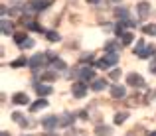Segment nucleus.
<instances>
[{
	"label": "nucleus",
	"instance_id": "nucleus-1",
	"mask_svg": "<svg viewBox=\"0 0 156 136\" xmlns=\"http://www.w3.org/2000/svg\"><path fill=\"white\" fill-rule=\"evenodd\" d=\"M117 61H119V53H107L105 57H101L99 61H95V67H99V69H111V67H115Z\"/></svg>",
	"mask_w": 156,
	"mask_h": 136
},
{
	"label": "nucleus",
	"instance_id": "nucleus-2",
	"mask_svg": "<svg viewBox=\"0 0 156 136\" xmlns=\"http://www.w3.org/2000/svg\"><path fill=\"white\" fill-rule=\"evenodd\" d=\"M75 75L79 77L81 81H83V83H87V81H95V71H93L91 67H81L79 71H75Z\"/></svg>",
	"mask_w": 156,
	"mask_h": 136
},
{
	"label": "nucleus",
	"instance_id": "nucleus-3",
	"mask_svg": "<svg viewBox=\"0 0 156 136\" xmlns=\"http://www.w3.org/2000/svg\"><path fill=\"white\" fill-rule=\"evenodd\" d=\"M71 93H73V97H77V99L85 97V95H87V85H85L83 81H77V83H73Z\"/></svg>",
	"mask_w": 156,
	"mask_h": 136
},
{
	"label": "nucleus",
	"instance_id": "nucleus-4",
	"mask_svg": "<svg viewBox=\"0 0 156 136\" xmlns=\"http://www.w3.org/2000/svg\"><path fill=\"white\" fill-rule=\"evenodd\" d=\"M126 83L130 85V87H144V79H142V75H138V73H129V77H126Z\"/></svg>",
	"mask_w": 156,
	"mask_h": 136
},
{
	"label": "nucleus",
	"instance_id": "nucleus-5",
	"mask_svg": "<svg viewBox=\"0 0 156 136\" xmlns=\"http://www.w3.org/2000/svg\"><path fill=\"white\" fill-rule=\"evenodd\" d=\"M50 4H51V0H32V2L28 4V8H30V10H34V12H38V10L48 8Z\"/></svg>",
	"mask_w": 156,
	"mask_h": 136
},
{
	"label": "nucleus",
	"instance_id": "nucleus-6",
	"mask_svg": "<svg viewBox=\"0 0 156 136\" xmlns=\"http://www.w3.org/2000/svg\"><path fill=\"white\" fill-rule=\"evenodd\" d=\"M44 61H46V55H44V53H36V55H32V57H30V61H28V65H30V67H32V69L36 71V69H38L40 65L44 63Z\"/></svg>",
	"mask_w": 156,
	"mask_h": 136
},
{
	"label": "nucleus",
	"instance_id": "nucleus-7",
	"mask_svg": "<svg viewBox=\"0 0 156 136\" xmlns=\"http://www.w3.org/2000/svg\"><path fill=\"white\" fill-rule=\"evenodd\" d=\"M57 124H59V117H46V118H42V126L48 128V130H53Z\"/></svg>",
	"mask_w": 156,
	"mask_h": 136
},
{
	"label": "nucleus",
	"instance_id": "nucleus-8",
	"mask_svg": "<svg viewBox=\"0 0 156 136\" xmlns=\"http://www.w3.org/2000/svg\"><path fill=\"white\" fill-rule=\"evenodd\" d=\"M111 97H115V99H125L126 97V89L122 87V85H113V87H111Z\"/></svg>",
	"mask_w": 156,
	"mask_h": 136
},
{
	"label": "nucleus",
	"instance_id": "nucleus-9",
	"mask_svg": "<svg viewBox=\"0 0 156 136\" xmlns=\"http://www.w3.org/2000/svg\"><path fill=\"white\" fill-rule=\"evenodd\" d=\"M136 10H138V18H146L148 12H150V4L148 2H138Z\"/></svg>",
	"mask_w": 156,
	"mask_h": 136
},
{
	"label": "nucleus",
	"instance_id": "nucleus-10",
	"mask_svg": "<svg viewBox=\"0 0 156 136\" xmlns=\"http://www.w3.org/2000/svg\"><path fill=\"white\" fill-rule=\"evenodd\" d=\"M46 106H48V101H46V99H38L36 103H32V105H30V110H32V113H38V110L46 109Z\"/></svg>",
	"mask_w": 156,
	"mask_h": 136
},
{
	"label": "nucleus",
	"instance_id": "nucleus-11",
	"mask_svg": "<svg viewBox=\"0 0 156 136\" xmlns=\"http://www.w3.org/2000/svg\"><path fill=\"white\" fill-rule=\"evenodd\" d=\"M0 30H2V34H4V36H10L12 32H14V24L8 22V20L4 18V20H2V24H0Z\"/></svg>",
	"mask_w": 156,
	"mask_h": 136
},
{
	"label": "nucleus",
	"instance_id": "nucleus-12",
	"mask_svg": "<svg viewBox=\"0 0 156 136\" xmlns=\"http://www.w3.org/2000/svg\"><path fill=\"white\" fill-rule=\"evenodd\" d=\"M28 101H30V99L24 93H16L14 97H12V103H14V105H28Z\"/></svg>",
	"mask_w": 156,
	"mask_h": 136
},
{
	"label": "nucleus",
	"instance_id": "nucleus-13",
	"mask_svg": "<svg viewBox=\"0 0 156 136\" xmlns=\"http://www.w3.org/2000/svg\"><path fill=\"white\" fill-rule=\"evenodd\" d=\"M73 120H75V117H73L71 113H65V114H61V117H59V124L61 126H71Z\"/></svg>",
	"mask_w": 156,
	"mask_h": 136
},
{
	"label": "nucleus",
	"instance_id": "nucleus-14",
	"mask_svg": "<svg viewBox=\"0 0 156 136\" xmlns=\"http://www.w3.org/2000/svg\"><path fill=\"white\" fill-rule=\"evenodd\" d=\"M36 91H38V95L42 97V95H51V87L50 85H42V83H36Z\"/></svg>",
	"mask_w": 156,
	"mask_h": 136
},
{
	"label": "nucleus",
	"instance_id": "nucleus-15",
	"mask_svg": "<svg viewBox=\"0 0 156 136\" xmlns=\"http://www.w3.org/2000/svg\"><path fill=\"white\" fill-rule=\"evenodd\" d=\"M115 16L121 18V22H126V20H129V10H126V8H117V10H115Z\"/></svg>",
	"mask_w": 156,
	"mask_h": 136
},
{
	"label": "nucleus",
	"instance_id": "nucleus-16",
	"mask_svg": "<svg viewBox=\"0 0 156 136\" xmlns=\"http://www.w3.org/2000/svg\"><path fill=\"white\" fill-rule=\"evenodd\" d=\"M105 87H107V81H105V79H95V81L91 83V89H93V91H103Z\"/></svg>",
	"mask_w": 156,
	"mask_h": 136
},
{
	"label": "nucleus",
	"instance_id": "nucleus-17",
	"mask_svg": "<svg viewBox=\"0 0 156 136\" xmlns=\"http://www.w3.org/2000/svg\"><path fill=\"white\" fill-rule=\"evenodd\" d=\"M95 132L99 134V136H111V134H113V130H111L109 126H97Z\"/></svg>",
	"mask_w": 156,
	"mask_h": 136
},
{
	"label": "nucleus",
	"instance_id": "nucleus-18",
	"mask_svg": "<svg viewBox=\"0 0 156 136\" xmlns=\"http://www.w3.org/2000/svg\"><path fill=\"white\" fill-rule=\"evenodd\" d=\"M28 40V36H26V32H20V34H14V42L18 44V45H22L24 42Z\"/></svg>",
	"mask_w": 156,
	"mask_h": 136
},
{
	"label": "nucleus",
	"instance_id": "nucleus-19",
	"mask_svg": "<svg viewBox=\"0 0 156 136\" xmlns=\"http://www.w3.org/2000/svg\"><path fill=\"white\" fill-rule=\"evenodd\" d=\"M51 67H53V69H57V71H63L67 65H65L61 59H53V61H51Z\"/></svg>",
	"mask_w": 156,
	"mask_h": 136
},
{
	"label": "nucleus",
	"instance_id": "nucleus-20",
	"mask_svg": "<svg viewBox=\"0 0 156 136\" xmlns=\"http://www.w3.org/2000/svg\"><path fill=\"white\" fill-rule=\"evenodd\" d=\"M46 38L50 40V42H59V34H57V32H53V30H48L46 32Z\"/></svg>",
	"mask_w": 156,
	"mask_h": 136
},
{
	"label": "nucleus",
	"instance_id": "nucleus-21",
	"mask_svg": "<svg viewBox=\"0 0 156 136\" xmlns=\"http://www.w3.org/2000/svg\"><path fill=\"white\" fill-rule=\"evenodd\" d=\"M126 118H129V113H119V114H115V124H121V122H125Z\"/></svg>",
	"mask_w": 156,
	"mask_h": 136
},
{
	"label": "nucleus",
	"instance_id": "nucleus-22",
	"mask_svg": "<svg viewBox=\"0 0 156 136\" xmlns=\"http://www.w3.org/2000/svg\"><path fill=\"white\" fill-rule=\"evenodd\" d=\"M142 32H144L146 36H156V26H154V24H148V26L142 28Z\"/></svg>",
	"mask_w": 156,
	"mask_h": 136
},
{
	"label": "nucleus",
	"instance_id": "nucleus-23",
	"mask_svg": "<svg viewBox=\"0 0 156 136\" xmlns=\"http://www.w3.org/2000/svg\"><path fill=\"white\" fill-rule=\"evenodd\" d=\"M28 30H32V32H40V34H42V32H44V34H46V32H48V30H44V28L40 26V24H36V22L28 24Z\"/></svg>",
	"mask_w": 156,
	"mask_h": 136
},
{
	"label": "nucleus",
	"instance_id": "nucleus-24",
	"mask_svg": "<svg viewBox=\"0 0 156 136\" xmlns=\"http://www.w3.org/2000/svg\"><path fill=\"white\" fill-rule=\"evenodd\" d=\"M28 61H30V59H26V57H18V59L12 61V67H22V65H28Z\"/></svg>",
	"mask_w": 156,
	"mask_h": 136
},
{
	"label": "nucleus",
	"instance_id": "nucleus-25",
	"mask_svg": "<svg viewBox=\"0 0 156 136\" xmlns=\"http://www.w3.org/2000/svg\"><path fill=\"white\" fill-rule=\"evenodd\" d=\"M133 40H134V36L130 34V32H126V34L122 36V45H130V44H133Z\"/></svg>",
	"mask_w": 156,
	"mask_h": 136
},
{
	"label": "nucleus",
	"instance_id": "nucleus-26",
	"mask_svg": "<svg viewBox=\"0 0 156 136\" xmlns=\"http://www.w3.org/2000/svg\"><path fill=\"white\" fill-rule=\"evenodd\" d=\"M115 49H117V44H115V42H109V44L105 45V51L107 53H117Z\"/></svg>",
	"mask_w": 156,
	"mask_h": 136
},
{
	"label": "nucleus",
	"instance_id": "nucleus-27",
	"mask_svg": "<svg viewBox=\"0 0 156 136\" xmlns=\"http://www.w3.org/2000/svg\"><path fill=\"white\" fill-rule=\"evenodd\" d=\"M42 79H44V81H53V79H57V75H55V73H50V71H48V73H44V75H42Z\"/></svg>",
	"mask_w": 156,
	"mask_h": 136
},
{
	"label": "nucleus",
	"instance_id": "nucleus-28",
	"mask_svg": "<svg viewBox=\"0 0 156 136\" xmlns=\"http://www.w3.org/2000/svg\"><path fill=\"white\" fill-rule=\"evenodd\" d=\"M32 45H34V40H30V38H28L26 42H24L22 45H20V47H22V49H28V47H32Z\"/></svg>",
	"mask_w": 156,
	"mask_h": 136
},
{
	"label": "nucleus",
	"instance_id": "nucleus-29",
	"mask_svg": "<svg viewBox=\"0 0 156 136\" xmlns=\"http://www.w3.org/2000/svg\"><path fill=\"white\" fill-rule=\"evenodd\" d=\"M121 77V69H113L111 71V79H119Z\"/></svg>",
	"mask_w": 156,
	"mask_h": 136
},
{
	"label": "nucleus",
	"instance_id": "nucleus-30",
	"mask_svg": "<svg viewBox=\"0 0 156 136\" xmlns=\"http://www.w3.org/2000/svg\"><path fill=\"white\" fill-rule=\"evenodd\" d=\"M93 59V53H85L83 57H81V61H91Z\"/></svg>",
	"mask_w": 156,
	"mask_h": 136
},
{
	"label": "nucleus",
	"instance_id": "nucleus-31",
	"mask_svg": "<svg viewBox=\"0 0 156 136\" xmlns=\"http://www.w3.org/2000/svg\"><path fill=\"white\" fill-rule=\"evenodd\" d=\"M87 2H89V4H99L101 0H87Z\"/></svg>",
	"mask_w": 156,
	"mask_h": 136
},
{
	"label": "nucleus",
	"instance_id": "nucleus-32",
	"mask_svg": "<svg viewBox=\"0 0 156 136\" xmlns=\"http://www.w3.org/2000/svg\"><path fill=\"white\" fill-rule=\"evenodd\" d=\"M148 136H156V130H154V132H150V134H148Z\"/></svg>",
	"mask_w": 156,
	"mask_h": 136
},
{
	"label": "nucleus",
	"instance_id": "nucleus-33",
	"mask_svg": "<svg viewBox=\"0 0 156 136\" xmlns=\"http://www.w3.org/2000/svg\"><path fill=\"white\" fill-rule=\"evenodd\" d=\"M2 136H8V132H2Z\"/></svg>",
	"mask_w": 156,
	"mask_h": 136
},
{
	"label": "nucleus",
	"instance_id": "nucleus-34",
	"mask_svg": "<svg viewBox=\"0 0 156 136\" xmlns=\"http://www.w3.org/2000/svg\"><path fill=\"white\" fill-rule=\"evenodd\" d=\"M46 136H53V134H46Z\"/></svg>",
	"mask_w": 156,
	"mask_h": 136
},
{
	"label": "nucleus",
	"instance_id": "nucleus-35",
	"mask_svg": "<svg viewBox=\"0 0 156 136\" xmlns=\"http://www.w3.org/2000/svg\"><path fill=\"white\" fill-rule=\"evenodd\" d=\"M126 136H133V134H126Z\"/></svg>",
	"mask_w": 156,
	"mask_h": 136
},
{
	"label": "nucleus",
	"instance_id": "nucleus-36",
	"mask_svg": "<svg viewBox=\"0 0 156 136\" xmlns=\"http://www.w3.org/2000/svg\"><path fill=\"white\" fill-rule=\"evenodd\" d=\"M115 2H119V0H115Z\"/></svg>",
	"mask_w": 156,
	"mask_h": 136
},
{
	"label": "nucleus",
	"instance_id": "nucleus-37",
	"mask_svg": "<svg viewBox=\"0 0 156 136\" xmlns=\"http://www.w3.org/2000/svg\"><path fill=\"white\" fill-rule=\"evenodd\" d=\"M154 53H156V51H154Z\"/></svg>",
	"mask_w": 156,
	"mask_h": 136
}]
</instances>
